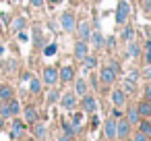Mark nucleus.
Returning <instances> with one entry per match:
<instances>
[{
    "mask_svg": "<svg viewBox=\"0 0 151 141\" xmlns=\"http://www.w3.org/2000/svg\"><path fill=\"white\" fill-rule=\"evenodd\" d=\"M112 100H114V106H118V108H120V106H124V102H126V95H124L120 89H116V91L112 93Z\"/></svg>",
    "mask_w": 151,
    "mask_h": 141,
    "instance_id": "obj_12",
    "label": "nucleus"
},
{
    "mask_svg": "<svg viewBox=\"0 0 151 141\" xmlns=\"http://www.w3.org/2000/svg\"><path fill=\"white\" fill-rule=\"evenodd\" d=\"M128 13H130V7H128V2H126V0H120V2H118V9H116V23H118V25L126 23V19H128Z\"/></svg>",
    "mask_w": 151,
    "mask_h": 141,
    "instance_id": "obj_1",
    "label": "nucleus"
},
{
    "mask_svg": "<svg viewBox=\"0 0 151 141\" xmlns=\"http://www.w3.org/2000/svg\"><path fill=\"white\" fill-rule=\"evenodd\" d=\"M128 133H130V122L128 120H120V122H116V135L118 137H128Z\"/></svg>",
    "mask_w": 151,
    "mask_h": 141,
    "instance_id": "obj_4",
    "label": "nucleus"
},
{
    "mask_svg": "<svg viewBox=\"0 0 151 141\" xmlns=\"http://www.w3.org/2000/svg\"><path fill=\"white\" fill-rule=\"evenodd\" d=\"M89 40L93 42V46H95V48H101V46H104V40H101V33H99V29H95V31H93V35H91Z\"/></svg>",
    "mask_w": 151,
    "mask_h": 141,
    "instance_id": "obj_14",
    "label": "nucleus"
},
{
    "mask_svg": "<svg viewBox=\"0 0 151 141\" xmlns=\"http://www.w3.org/2000/svg\"><path fill=\"white\" fill-rule=\"evenodd\" d=\"M13 98V89L9 85H0V100H11Z\"/></svg>",
    "mask_w": 151,
    "mask_h": 141,
    "instance_id": "obj_15",
    "label": "nucleus"
},
{
    "mask_svg": "<svg viewBox=\"0 0 151 141\" xmlns=\"http://www.w3.org/2000/svg\"><path fill=\"white\" fill-rule=\"evenodd\" d=\"M50 2H58V0H50Z\"/></svg>",
    "mask_w": 151,
    "mask_h": 141,
    "instance_id": "obj_42",
    "label": "nucleus"
},
{
    "mask_svg": "<svg viewBox=\"0 0 151 141\" xmlns=\"http://www.w3.org/2000/svg\"><path fill=\"white\" fill-rule=\"evenodd\" d=\"M128 54H130V58H137V54H139V46L130 42V48H128Z\"/></svg>",
    "mask_w": 151,
    "mask_h": 141,
    "instance_id": "obj_26",
    "label": "nucleus"
},
{
    "mask_svg": "<svg viewBox=\"0 0 151 141\" xmlns=\"http://www.w3.org/2000/svg\"><path fill=\"white\" fill-rule=\"evenodd\" d=\"M62 106H64V110H75L77 108V95L70 91V93H66L64 98H62Z\"/></svg>",
    "mask_w": 151,
    "mask_h": 141,
    "instance_id": "obj_6",
    "label": "nucleus"
},
{
    "mask_svg": "<svg viewBox=\"0 0 151 141\" xmlns=\"http://www.w3.org/2000/svg\"><path fill=\"white\" fill-rule=\"evenodd\" d=\"M85 69H93L95 67V56H85Z\"/></svg>",
    "mask_w": 151,
    "mask_h": 141,
    "instance_id": "obj_25",
    "label": "nucleus"
},
{
    "mask_svg": "<svg viewBox=\"0 0 151 141\" xmlns=\"http://www.w3.org/2000/svg\"><path fill=\"white\" fill-rule=\"evenodd\" d=\"M31 91H33V93L40 91V81H37V79H31Z\"/></svg>",
    "mask_w": 151,
    "mask_h": 141,
    "instance_id": "obj_30",
    "label": "nucleus"
},
{
    "mask_svg": "<svg viewBox=\"0 0 151 141\" xmlns=\"http://www.w3.org/2000/svg\"><path fill=\"white\" fill-rule=\"evenodd\" d=\"M75 91H77V95H85V93H87V83H85V79H79V81H77V89H75Z\"/></svg>",
    "mask_w": 151,
    "mask_h": 141,
    "instance_id": "obj_19",
    "label": "nucleus"
},
{
    "mask_svg": "<svg viewBox=\"0 0 151 141\" xmlns=\"http://www.w3.org/2000/svg\"><path fill=\"white\" fill-rule=\"evenodd\" d=\"M145 11L151 13V0H145Z\"/></svg>",
    "mask_w": 151,
    "mask_h": 141,
    "instance_id": "obj_37",
    "label": "nucleus"
},
{
    "mask_svg": "<svg viewBox=\"0 0 151 141\" xmlns=\"http://www.w3.org/2000/svg\"><path fill=\"white\" fill-rule=\"evenodd\" d=\"M79 35H81L83 42H87L91 38V25H89V21H81L79 23Z\"/></svg>",
    "mask_w": 151,
    "mask_h": 141,
    "instance_id": "obj_5",
    "label": "nucleus"
},
{
    "mask_svg": "<svg viewBox=\"0 0 151 141\" xmlns=\"http://www.w3.org/2000/svg\"><path fill=\"white\" fill-rule=\"evenodd\" d=\"M62 127H64V131H66V135H68V137H73V135L77 133V127H75V124H70V122H62Z\"/></svg>",
    "mask_w": 151,
    "mask_h": 141,
    "instance_id": "obj_23",
    "label": "nucleus"
},
{
    "mask_svg": "<svg viewBox=\"0 0 151 141\" xmlns=\"http://www.w3.org/2000/svg\"><path fill=\"white\" fill-rule=\"evenodd\" d=\"M99 77H101V81H104L106 85H112V83L116 81V73L112 71V67H110V64H104V67H101Z\"/></svg>",
    "mask_w": 151,
    "mask_h": 141,
    "instance_id": "obj_2",
    "label": "nucleus"
},
{
    "mask_svg": "<svg viewBox=\"0 0 151 141\" xmlns=\"http://www.w3.org/2000/svg\"><path fill=\"white\" fill-rule=\"evenodd\" d=\"M15 2H17V0H15Z\"/></svg>",
    "mask_w": 151,
    "mask_h": 141,
    "instance_id": "obj_43",
    "label": "nucleus"
},
{
    "mask_svg": "<svg viewBox=\"0 0 151 141\" xmlns=\"http://www.w3.org/2000/svg\"><path fill=\"white\" fill-rule=\"evenodd\" d=\"M83 110H85V112H89V114H93V112L97 110V102H95L93 98H89L87 93L83 95Z\"/></svg>",
    "mask_w": 151,
    "mask_h": 141,
    "instance_id": "obj_7",
    "label": "nucleus"
},
{
    "mask_svg": "<svg viewBox=\"0 0 151 141\" xmlns=\"http://www.w3.org/2000/svg\"><path fill=\"white\" fill-rule=\"evenodd\" d=\"M145 60L151 64V40L147 42V50H145Z\"/></svg>",
    "mask_w": 151,
    "mask_h": 141,
    "instance_id": "obj_29",
    "label": "nucleus"
},
{
    "mask_svg": "<svg viewBox=\"0 0 151 141\" xmlns=\"http://www.w3.org/2000/svg\"><path fill=\"white\" fill-rule=\"evenodd\" d=\"M60 141H70V137H68V135H64V137H60Z\"/></svg>",
    "mask_w": 151,
    "mask_h": 141,
    "instance_id": "obj_39",
    "label": "nucleus"
},
{
    "mask_svg": "<svg viewBox=\"0 0 151 141\" xmlns=\"http://www.w3.org/2000/svg\"><path fill=\"white\" fill-rule=\"evenodd\" d=\"M25 27H27V21H25L23 17H19V19L13 21V29H15V31H23Z\"/></svg>",
    "mask_w": 151,
    "mask_h": 141,
    "instance_id": "obj_16",
    "label": "nucleus"
},
{
    "mask_svg": "<svg viewBox=\"0 0 151 141\" xmlns=\"http://www.w3.org/2000/svg\"><path fill=\"white\" fill-rule=\"evenodd\" d=\"M141 133H143V135H147V137H151V122L143 120V122H141Z\"/></svg>",
    "mask_w": 151,
    "mask_h": 141,
    "instance_id": "obj_24",
    "label": "nucleus"
},
{
    "mask_svg": "<svg viewBox=\"0 0 151 141\" xmlns=\"http://www.w3.org/2000/svg\"><path fill=\"white\" fill-rule=\"evenodd\" d=\"M19 42H27V35L23 31H19Z\"/></svg>",
    "mask_w": 151,
    "mask_h": 141,
    "instance_id": "obj_35",
    "label": "nucleus"
},
{
    "mask_svg": "<svg viewBox=\"0 0 151 141\" xmlns=\"http://www.w3.org/2000/svg\"><path fill=\"white\" fill-rule=\"evenodd\" d=\"M106 137L108 139L116 137V120H106Z\"/></svg>",
    "mask_w": 151,
    "mask_h": 141,
    "instance_id": "obj_13",
    "label": "nucleus"
},
{
    "mask_svg": "<svg viewBox=\"0 0 151 141\" xmlns=\"http://www.w3.org/2000/svg\"><path fill=\"white\" fill-rule=\"evenodd\" d=\"M145 98H147V100L151 102V83H149V85L145 87Z\"/></svg>",
    "mask_w": 151,
    "mask_h": 141,
    "instance_id": "obj_33",
    "label": "nucleus"
},
{
    "mask_svg": "<svg viewBox=\"0 0 151 141\" xmlns=\"http://www.w3.org/2000/svg\"><path fill=\"white\" fill-rule=\"evenodd\" d=\"M137 110H139V114H143V116H151V102H149V100L139 102V104H137Z\"/></svg>",
    "mask_w": 151,
    "mask_h": 141,
    "instance_id": "obj_9",
    "label": "nucleus"
},
{
    "mask_svg": "<svg viewBox=\"0 0 151 141\" xmlns=\"http://www.w3.org/2000/svg\"><path fill=\"white\" fill-rule=\"evenodd\" d=\"M145 77H147V79H149V81H151V67H149V69H147V71H145Z\"/></svg>",
    "mask_w": 151,
    "mask_h": 141,
    "instance_id": "obj_38",
    "label": "nucleus"
},
{
    "mask_svg": "<svg viewBox=\"0 0 151 141\" xmlns=\"http://www.w3.org/2000/svg\"><path fill=\"white\" fill-rule=\"evenodd\" d=\"M35 133H37V137H46V129H44L42 124L37 127V131H35Z\"/></svg>",
    "mask_w": 151,
    "mask_h": 141,
    "instance_id": "obj_32",
    "label": "nucleus"
},
{
    "mask_svg": "<svg viewBox=\"0 0 151 141\" xmlns=\"http://www.w3.org/2000/svg\"><path fill=\"white\" fill-rule=\"evenodd\" d=\"M2 124H4V120H2V116H0V129H2Z\"/></svg>",
    "mask_w": 151,
    "mask_h": 141,
    "instance_id": "obj_40",
    "label": "nucleus"
},
{
    "mask_svg": "<svg viewBox=\"0 0 151 141\" xmlns=\"http://www.w3.org/2000/svg\"><path fill=\"white\" fill-rule=\"evenodd\" d=\"M6 110H9V116H15V114H19L21 112V106H19V102L17 100H9V104H6Z\"/></svg>",
    "mask_w": 151,
    "mask_h": 141,
    "instance_id": "obj_11",
    "label": "nucleus"
},
{
    "mask_svg": "<svg viewBox=\"0 0 151 141\" xmlns=\"http://www.w3.org/2000/svg\"><path fill=\"white\" fill-rule=\"evenodd\" d=\"M73 73H75V71H73L70 67H64V69L60 71V79H62V81H70V79H73Z\"/></svg>",
    "mask_w": 151,
    "mask_h": 141,
    "instance_id": "obj_18",
    "label": "nucleus"
},
{
    "mask_svg": "<svg viewBox=\"0 0 151 141\" xmlns=\"http://www.w3.org/2000/svg\"><path fill=\"white\" fill-rule=\"evenodd\" d=\"M0 108H2V100H0Z\"/></svg>",
    "mask_w": 151,
    "mask_h": 141,
    "instance_id": "obj_41",
    "label": "nucleus"
},
{
    "mask_svg": "<svg viewBox=\"0 0 151 141\" xmlns=\"http://www.w3.org/2000/svg\"><path fill=\"white\" fill-rule=\"evenodd\" d=\"M128 122L130 124H139V110H137V106L128 110Z\"/></svg>",
    "mask_w": 151,
    "mask_h": 141,
    "instance_id": "obj_17",
    "label": "nucleus"
},
{
    "mask_svg": "<svg viewBox=\"0 0 151 141\" xmlns=\"http://www.w3.org/2000/svg\"><path fill=\"white\" fill-rule=\"evenodd\" d=\"M56 79H58V73H56V69H46L44 71V81L46 83H56Z\"/></svg>",
    "mask_w": 151,
    "mask_h": 141,
    "instance_id": "obj_10",
    "label": "nucleus"
},
{
    "mask_svg": "<svg viewBox=\"0 0 151 141\" xmlns=\"http://www.w3.org/2000/svg\"><path fill=\"white\" fill-rule=\"evenodd\" d=\"M31 4H33V7H42V4H44V0H31Z\"/></svg>",
    "mask_w": 151,
    "mask_h": 141,
    "instance_id": "obj_36",
    "label": "nucleus"
},
{
    "mask_svg": "<svg viewBox=\"0 0 151 141\" xmlns=\"http://www.w3.org/2000/svg\"><path fill=\"white\" fill-rule=\"evenodd\" d=\"M73 124L79 129V127L83 124V116H81V114H75V116H73Z\"/></svg>",
    "mask_w": 151,
    "mask_h": 141,
    "instance_id": "obj_28",
    "label": "nucleus"
},
{
    "mask_svg": "<svg viewBox=\"0 0 151 141\" xmlns=\"http://www.w3.org/2000/svg\"><path fill=\"white\" fill-rule=\"evenodd\" d=\"M21 133H23V122L21 120H15L13 122V137H19Z\"/></svg>",
    "mask_w": 151,
    "mask_h": 141,
    "instance_id": "obj_22",
    "label": "nucleus"
},
{
    "mask_svg": "<svg viewBox=\"0 0 151 141\" xmlns=\"http://www.w3.org/2000/svg\"><path fill=\"white\" fill-rule=\"evenodd\" d=\"M134 141H147V135H143V133H139V135L134 137Z\"/></svg>",
    "mask_w": 151,
    "mask_h": 141,
    "instance_id": "obj_34",
    "label": "nucleus"
},
{
    "mask_svg": "<svg viewBox=\"0 0 151 141\" xmlns=\"http://www.w3.org/2000/svg\"><path fill=\"white\" fill-rule=\"evenodd\" d=\"M132 38H134V29H132V27H124L122 40H124V42H132Z\"/></svg>",
    "mask_w": 151,
    "mask_h": 141,
    "instance_id": "obj_20",
    "label": "nucleus"
},
{
    "mask_svg": "<svg viewBox=\"0 0 151 141\" xmlns=\"http://www.w3.org/2000/svg\"><path fill=\"white\" fill-rule=\"evenodd\" d=\"M44 54H46V56H52V54H56V44H50V46H46Z\"/></svg>",
    "mask_w": 151,
    "mask_h": 141,
    "instance_id": "obj_27",
    "label": "nucleus"
},
{
    "mask_svg": "<svg viewBox=\"0 0 151 141\" xmlns=\"http://www.w3.org/2000/svg\"><path fill=\"white\" fill-rule=\"evenodd\" d=\"M60 21H62V29L64 31H73L75 29V17H73V13H64L60 17Z\"/></svg>",
    "mask_w": 151,
    "mask_h": 141,
    "instance_id": "obj_3",
    "label": "nucleus"
},
{
    "mask_svg": "<svg viewBox=\"0 0 151 141\" xmlns=\"http://www.w3.org/2000/svg\"><path fill=\"white\" fill-rule=\"evenodd\" d=\"M85 56H87V44L81 40V42H77V44H75V58L83 60Z\"/></svg>",
    "mask_w": 151,
    "mask_h": 141,
    "instance_id": "obj_8",
    "label": "nucleus"
},
{
    "mask_svg": "<svg viewBox=\"0 0 151 141\" xmlns=\"http://www.w3.org/2000/svg\"><path fill=\"white\" fill-rule=\"evenodd\" d=\"M25 118H27L29 122H35V118H37V112H35V108H31V106H29V108L25 110Z\"/></svg>",
    "mask_w": 151,
    "mask_h": 141,
    "instance_id": "obj_21",
    "label": "nucleus"
},
{
    "mask_svg": "<svg viewBox=\"0 0 151 141\" xmlns=\"http://www.w3.org/2000/svg\"><path fill=\"white\" fill-rule=\"evenodd\" d=\"M108 64H110V67H112V71H114V73H116V75H118V73H120V64H118V62H114V60H112V62H108Z\"/></svg>",
    "mask_w": 151,
    "mask_h": 141,
    "instance_id": "obj_31",
    "label": "nucleus"
}]
</instances>
